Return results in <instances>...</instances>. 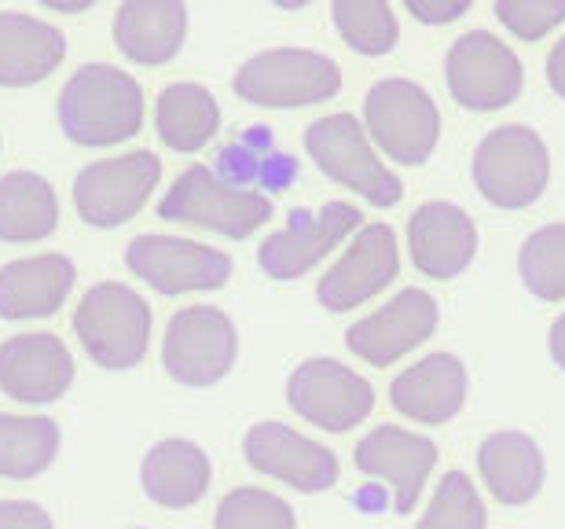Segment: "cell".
<instances>
[{
    "instance_id": "cell-1",
    "label": "cell",
    "mask_w": 565,
    "mask_h": 529,
    "mask_svg": "<svg viewBox=\"0 0 565 529\" xmlns=\"http://www.w3.org/2000/svg\"><path fill=\"white\" fill-rule=\"evenodd\" d=\"M55 115L66 140L82 148H115L143 129V88L121 66L85 63L60 88Z\"/></svg>"
},
{
    "instance_id": "cell-2",
    "label": "cell",
    "mask_w": 565,
    "mask_h": 529,
    "mask_svg": "<svg viewBox=\"0 0 565 529\" xmlns=\"http://www.w3.org/2000/svg\"><path fill=\"white\" fill-rule=\"evenodd\" d=\"M470 177L478 195L495 210H525L551 184V148L533 126L507 121L473 148Z\"/></svg>"
},
{
    "instance_id": "cell-3",
    "label": "cell",
    "mask_w": 565,
    "mask_h": 529,
    "mask_svg": "<svg viewBox=\"0 0 565 529\" xmlns=\"http://www.w3.org/2000/svg\"><path fill=\"white\" fill-rule=\"evenodd\" d=\"M158 218L195 224L228 240H250L257 229L273 221V199L265 191L221 177L213 166H188L158 202Z\"/></svg>"
},
{
    "instance_id": "cell-4",
    "label": "cell",
    "mask_w": 565,
    "mask_h": 529,
    "mask_svg": "<svg viewBox=\"0 0 565 529\" xmlns=\"http://www.w3.org/2000/svg\"><path fill=\"white\" fill-rule=\"evenodd\" d=\"M305 151L327 180L349 188L371 207H397L404 199V180L390 170L379 148L371 144L364 121L356 115H327L305 129Z\"/></svg>"
},
{
    "instance_id": "cell-5",
    "label": "cell",
    "mask_w": 565,
    "mask_h": 529,
    "mask_svg": "<svg viewBox=\"0 0 565 529\" xmlns=\"http://www.w3.org/2000/svg\"><path fill=\"white\" fill-rule=\"evenodd\" d=\"M232 88L243 104L262 110L316 107L342 93V66L312 49H265L235 71Z\"/></svg>"
},
{
    "instance_id": "cell-6",
    "label": "cell",
    "mask_w": 565,
    "mask_h": 529,
    "mask_svg": "<svg viewBox=\"0 0 565 529\" xmlns=\"http://www.w3.org/2000/svg\"><path fill=\"white\" fill-rule=\"evenodd\" d=\"M74 331L82 350L107 371L137 368L151 346V306L137 287L107 279L88 287L74 309Z\"/></svg>"
},
{
    "instance_id": "cell-7",
    "label": "cell",
    "mask_w": 565,
    "mask_h": 529,
    "mask_svg": "<svg viewBox=\"0 0 565 529\" xmlns=\"http://www.w3.org/2000/svg\"><path fill=\"white\" fill-rule=\"evenodd\" d=\"M364 129L382 159L423 166L437 151L440 110L434 96L412 77H382L364 96Z\"/></svg>"
},
{
    "instance_id": "cell-8",
    "label": "cell",
    "mask_w": 565,
    "mask_h": 529,
    "mask_svg": "<svg viewBox=\"0 0 565 529\" xmlns=\"http://www.w3.org/2000/svg\"><path fill=\"white\" fill-rule=\"evenodd\" d=\"M448 96L462 110H503L518 104L525 88V63L503 38L489 30H467L451 41L445 60Z\"/></svg>"
},
{
    "instance_id": "cell-9",
    "label": "cell",
    "mask_w": 565,
    "mask_h": 529,
    "mask_svg": "<svg viewBox=\"0 0 565 529\" xmlns=\"http://www.w3.org/2000/svg\"><path fill=\"white\" fill-rule=\"evenodd\" d=\"M364 229V213L353 202L331 199L320 210H294L287 224L265 235L257 246V265L268 279H301L316 265H323L338 246Z\"/></svg>"
},
{
    "instance_id": "cell-10",
    "label": "cell",
    "mask_w": 565,
    "mask_h": 529,
    "mask_svg": "<svg viewBox=\"0 0 565 529\" xmlns=\"http://www.w3.org/2000/svg\"><path fill=\"white\" fill-rule=\"evenodd\" d=\"M239 331L217 306H188L169 317L162 339V368L180 387H217L235 368Z\"/></svg>"
},
{
    "instance_id": "cell-11",
    "label": "cell",
    "mask_w": 565,
    "mask_h": 529,
    "mask_svg": "<svg viewBox=\"0 0 565 529\" xmlns=\"http://www.w3.org/2000/svg\"><path fill=\"white\" fill-rule=\"evenodd\" d=\"M158 180H162V162L154 151H126L88 162L74 177L77 218L93 229H121L151 202Z\"/></svg>"
},
{
    "instance_id": "cell-12",
    "label": "cell",
    "mask_w": 565,
    "mask_h": 529,
    "mask_svg": "<svg viewBox=\"0 0 565 529\" xmlns=\"http://www.w3.org/2000/svg\"><path fill=\"white\" fill-rule=\"evenodd\" d=\"M287 404L327 434L353 431L375 412V387L334 357L301 360L287 379Z\"/></svg>"
},
{
    "instance_id": "cell-13",
    "label": "cell",
    "mask_w": 565,
    "mask_h": 529,
    "mask_svg": "<svg viewBox=\"0 0 565 529\" xmlns=\"http://www.w3.org/2000/svg\"><path fill=\"white\" fill-rule=\"evenodd\" d=\"M126 268L166 298L191 295V290H221L232 279V257L217 246L154 232L129 240Z\"/></svg>"
},
{
    "instance_id": "cell-14",
    "label": "cell",
    "mask_w": 565,
    "mask_h": 529,
    "mask_svg": "<svg viewBox=\"0 0 565 529\" xmlns=\"http://www.w3.org/2000/svg\"><path fill=\"white\" fill-rule=\"evenodd\" d=\"M401 276V243L390 224H364L342 257L327 268L316 284V301L327 313H353L382 290H390Z\"/></svg>"
},
{
    "instance_id": "cell-15",
    "label": "cell",
    "mask_w": 565,
    "mask_h": 529,
    "mask_svg": "<svg viewBox=\"0 0 565 529\" xmlns=\"http://www.w3.org/2000/svg\"><path fill=\"white\" fill-rule=\"evenodd\" d=\"M437 459H440L437 445L426 434L404 431L397 423H382L375 431H367L353 448L356 470L375 478L382 489H390L393 511L401 515H412L419 508Z\"/></svg>"
},
{
    "instance_id": "cell-16",
    "label": "cell",
    "mask_w": 565,
    "mask_h": 529,
    "mask_svg": "<svg viewBox=\"0 0 565 529\" xmlns=\"http://www.w3.org/2000/svg\"><path fill=\"white\" fill-rule=\"evenodd\" d=\"M440 324L437 298L423 287H404L386 306L367 313L364 320L349 324L345 346L371 368H390L408 353L423 350Z\"/></svg>"
},
{
    "instance_id": "cell-17",
    "label": "cell",
    "mask_w": 565,
    "mask_h": 529,
    "mask_svg": "<svg viewBox=\"0 0 565 529\" xmlns=\"http://www.w3.org/2000/svg\"><path fill=\"white\" fill-rule=\"evenodd\" d=\"M246 464L298 493H327L342 478V464L327 445L279 420L254 423L243 434Z\"/></svg>"
},
{
    "instance_id": "cell-18",
    "label": "cell",
    "mask_w": 565,
    "mask_h": 529,
    "mask_svg": "<svg viewBox=\"0 0 565 529\" xmlns=\"http://www.w3.org/2000/svg\"><path fill=\"white\" fill-rule=\"evenodd\" d=\"M74 382V357L52 331H22L0 342V393L19 404H52Z\"/></svg>"
},
{
    "instance_id": "cell-19",
    "label": "cell",
    "mask_w": 565,
    "mask_h": 529,
    "mask_svg": "<svg viewBox=\"0 0 565 529\" xmlns=\"http://www.w3.org/2000/svg\"><path fill=\"white\" fill-rule=\"evenodd\" d=\"M408 254L423 276L456 279L478 257V224L456 202H423L408 218Z\"/></svg>"
},
{
    "instance_id": "cell-20",
    "label": "cell",
    "mask_w": 565,
    "mask_h": 529,
    "mask_svg": "<svg viewBox=\"0 0 565 529\" xmlns=\"http://www.w3.org/2000/svg\"><path fill=\"white\" fill-rule=\"evenodd\" d=\"M467 390V364L456 353H426L390 382V404L419 426H445L462 412Z\"/></svg>"
},
{
    "instance_id": "cell-21",
    "label": "cell",
    "mask_w": 565,
    "mask_h": 529,
    "mask_svg": "<svg viewBox=\"0 0 565 529\" xmlns=\"http://www.w3.org/2000/svg\"><path fill=\"white\" fill-rule=\"evenodd\" d=\"M478 478L503 508H525L540 497L547 478L544 448L525 431H492L478 445Z\"/></svg>"
},
{
    "instance_id": "cell-22",
    "label": "cell",
    "mask_w": 565,
    "mask_h": 529,
    "mask_svg": "<svg viewBox=\"0 0 565 529\" xmlns=\"http://www.w3.org/2000/svg\"><path fill=\"white\" fill-rule=\"evenodd\" d=\"M74 262L66 254H30L0 268V317L49 320L74 290Z\"/></svg>"
},
{
    "instance_id": "cell-23",
    "label": "cell",
    "mask_w": 565,
    "mask_h": 529,
    "mask_svg": "<svg viewBox=\"0 0 565 529\" xmlns=\"http://www.w3.org/2000/svg\"><path fill=\"white\" fill-rule=\"evenodd\" d=\"M213 482V464L206 448L188 442V437H166L147 448L140 464V486L158 508L184 511L206 497Z\"/></svg>"
},
{
    "instance_id": "cell-24",
    "label": "cell",
    "mask_w": 565,
    "mask_h": 529,
    "mask_svg": "<svg viewBox=\"0 0 565 529\" xmlns=\"http://www.w3.org/2000/svg\"><path fill=\"white\" fill-rule=\"evenodd\" d=\"M188 8L180 0H126L115 11V44L126 60L162 66L184 49Z\"/></svg>"
},
{
    "instance_id": "cell-25",
    "label": "cell",
    "mask_w": 565,
    "mask_h": 529,
    "mask_svg": "<svg viewBox=\"0 0 565 529\" xmlns=\"http://www.w3.org/2000/svg\"><path fill=\"white\" fill-rule=\"evenodd\" d=\"M66 60V38L52 22L26 11H0V85L26 88L44 82Z\"/></svg>"
},
{
    "instance_id": "cell-26",
    "label": "cell",
    "mask_w": 565,
    "mask_h": 529,
    "mask_svg": "<svg viewBox=\"0 0 565 529\" xmlns=\"http://www.w3.org/2000/svg\"><path fill=\"white\" fill-rule=\"evenodd\" d=\"M154 129L166 148L177 155L210 148L221 133L217 96H213L206 85H195V82L166 85L154 104Z\"/></svg>"
},
{
    "instance_id": "cell-27",
    "label": "cell",
    "mask_w": 565,
    "mask_h": 529,
    "mask_svg": "<svg viewBox=\"0 0 565 529\" xmlns=\"http://www.w3.org/2000/svg\"><path fill=\"white\" fill-rule=\"evenodd\" d=\"M60 229V199L41 173L0 177V243H38Z\"/></svg>"
},
{
    "instance_id": "cell-28",
    "label": "cell",
    "mask_w": 565,
    "mask_h": 529,
    "mask_svg": "<svg viewBox=\"0 0 565 529\" xmlns=\"http://www.w3.org/2000/svg\"><path fill=\"white\" fill-rule=\"evenodd\" d=\"M63 434L49 415H4L0 412V478L30 482L44 475L60 456Z\"/></svg>"
},
{
    "instance_id": "cell-29",
    "label": "cell",
    "mask_w": 565,
    "mask_h": 529,
    "mask_svg": "<svg viewBox=\"0 0 565 529\" xmlns=\"http://www.w3.org/2000/svg\"><path fill=\"white\" fill-rule=\"evenodd\" d=\"M331 22L360 55H390L401 41V22L386 0H334Z\"/></svg>"
},
{
    "instance_id": "cell-30",
    "label": "cell",
    "mask_w": 565,
    "mask_h": 529,
    "mask_svg": "<svg viewBox=\"0 0 565 529\" xmlns=\"http://www.w3.org/2000/svg\"><path fill=\"white\" fill-rule=\"evenodd\" d=\"M518 273L529 295L540 301H565V221L540 224L536 232L525 235Z\"/></svg>"
},
{
    "instance_id": "cell-31",
    "label": "cell",
    "mask_w": 565,
    "mask_h": 529,
    "mask_svg": "<svg viewBox=\"0 0 565 529\" xmlns=\"http://www.w3.org/2000/svg\"><path fill=\"white\" fill-rule=\"evenodd\" d=\"M484 522L489 511L473 478L467 470H445L415 529H484Z\"/></svg>"
},
{
    "instance_id": "cell-32",
    "label": "cell",
    "mask_w": 565,
    "mask_h": 529,
    "mask_svg": "<svg viewBox=\"0 0 565 529\" xmlns=\"http://www.w3.org/2000/svg\"><path fill=\"white\" fill-rule=\"evenodd\" d=\"M213 529H298V515L273 489L239 486L221 497Z\"/></svg>"
},
{
    "instance_id": "cell-33",
    "label": "cell",
    "mask_w": 565,
    "mask_h": 529,
    "mask_svg": "<svg viewBox=\"0 0 565 529\" xmlns=\"http://www.w3.org/2000/svg\"><path fill=\"white\" fill-rule=\"evenodd\" d=\"M492 15L518 41H544L565 27V0H495Z\"/></svg>"
},
{
    "instance_id": "cell-34",
    "label": "cell",
    "mask_w": 565,
    "mask_h": 529,
    "mask_svg": "<svg viewBox=\"0 0 565 529\" xmlns=\"http://www.w3.org/2000/svg\"><path fill=\"white\" fill-rule=\"evenodd\" d=\"M273 151H276L273 133H268V129H246L243 137H235L228 144V148H221L217 173L235 180V184L257 191V180H262V170H265V162L273 159Z\"/></svg>"
},
{
    "instance_id": "cell-35",
    "label": "cell",
    "mask_w": 565,
    "mask_h": 529,
    "mask_svg": "<svg viewBox=\"0 0 565 529\" xmlns=\"http://www.w3.org/2000/svg\"><path fill=\"white\" fill-rule=\"evenodd\" d=\"M404 11L426 27H451L470 11V0H408Z\"/></svg>"
},
{
    "instance_id": "cell-36",
    "label": "cell",
    "mask_w": 565,
    "mask_h": 529,
    "mask_svg": "<svg viewBox=\"0 0 565 529\" xmlns=\"http://www.w3.org/2000/svg\"><path fill=\"white\" fill-rule=\"evenodd\" d=\"M0 529H55L52 515L30 500H0Z\"/></svg>"
},
{
    "instance_id": "cell-37",
    "label": "cell",
    "mask_w": 565,
    "mask_h": 529,
    "mask_svg": "<svg viewBox=\"0 0 565 529\" xmlns=\"http://www.w3.org/2000/svg\"><path fill=\"white\" fill-rule=\"evenodd\" d=\"M294 177H298V162H294V155L273 151V159H268L265 170H262V180H257V191H262V188L287 191L294 184Z\"/></svg>"
},
{
    "instance_id": "cell-38",
    "label": "cell",
    "mask_w": 565,
    "mask_h": 529,
    "mask_svg": "<svg viewBox=\"0 0 565 529\" xmlns=\"http://www.w3.org/2000/svg\"><path fill=\"white\" fill-rule=\"evenodd\" d=\"M547 85L555 88L558 99H565V33L555 41V49L547 55Z\"/></svg>"
},
{
    "instance_id": "cell-39",
    "label": "cell",
    "mask_w": 565,
    "mask_h": 529,
    "mask_svg": "<svg viewBox=\"0 0 565 529\" xmlns=\"http://www.w3.org/2000/svg\"><path fill=\"white\" fill-rule=\"evenodd\" d=\"M547 350H551V360L565 371V313L551 324V339H547Z\"/></svg>"
},
{
    "instance_id": "cell-40",
    "label": "cell",
    "mask_w": 565,
    "mask_h": 529,
    "mask_svg": "<svg viewBox=\"0 0 565 529\" xmlns=\"http://www.w3.org/2000/svg\"><path fill=\"white\" fill-rule=\"evenodd\" d=\"M356 500H360V508H364V511H379L382 504H386V489H382V486L360 489V493H356Z\"/></svg>"
}]
</instances>
